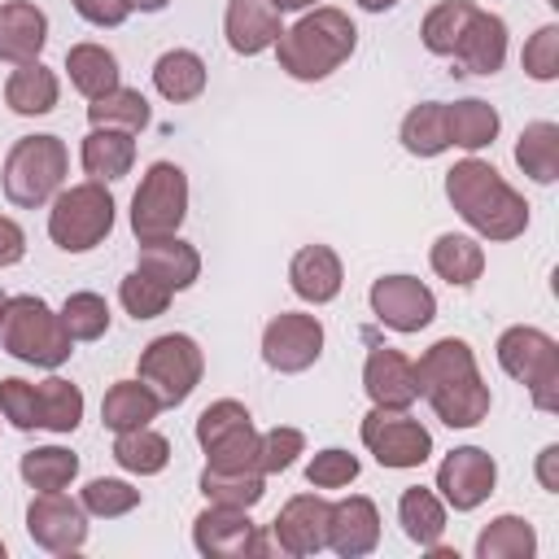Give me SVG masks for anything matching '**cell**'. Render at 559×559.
<instances>
[{"mask_svg": "<svg viewBox=\"0 0 559 559\" xmlns=\"http://www.w3.org/2000/svg\"><path fill=\"white\" fill-rule=\"evenodd\" d=\"M70 4L92 26H122L131 17V0H70Z\"/></svg>", "mask_w": 559, "mask_h": 559, "instance_id": "681fc988", "label": "cell"}, {"mask_svg": "<svg viewBox=\"0 0 559 559\" xmlns=\"http://www.w3.org/2000/svg\"><path fill=\"white\" fill-rule=\"evenodd\" d=\"M79 502H83V511L96 515V520H118V515H127V511L140 507V489L127 485V480H118V476H96V480L83 485Z\"/></svg>", "mask_w": 559, "mask_h": 559, "instance_id": "7bdbcfd3", "label": "cell"}, {"mask_svg": "<svg viewBox=\"0 0 559 559\" xmlns=\"http://www.w3.org/2000/svg\"><path fill=\"white\" fill-rule=\"evenodd\" d=\"M4 301H9V297H4V293H0V314H4Z\"/></svg>", "mask_w": 559, "mask_h": 559, "instance_id": "9f6ffc18", "label": "cell"}, {"mask_svg": "<svg viewBox=\"0 0 559 559\" xmlns=\"http://www.w3.org/2000/svg\"><path fill=\"white\" fill-rule=\"evenodd\" d=\"M157 411H162V402H157V393H153L140 376H135V380H118V384H109L105 397H100V419H105L109 432L144 428L148 419H157Z\"/></svg>", "mask_w": 559, "mask_h": 559, "instance_id": "4316f807", "label": "cell"}, {"mask_svg": "<svg viewBox=\"0 0 559 559\" xmlns=\"http://www.w3.org/2000/svg\"><path fill=\"white\" fill-rule=\"evenodd\" d=\"M114 231V197L105 183L83 179L74 188H61L48 210V236L66 253H87Z\"/></svg>", "mask_w": 559, "mask_h": 559, "instance_id": "52a82bcc", "label": "cell"}, {"mask_svg": "<svg viewBox=\"0 0 559 559\" xmlns=\"http://www.w3.org/2000/svg\"><path fill=\"white\" fill-rule=\"evenodd\" d=\"M26 258V231L0 214V266H17Z\"/></svg>", "mask_w": 559, "mask_h": 559, "instance_id": "f907efd6", "label": "cell"}, {"mask_svg": "<svg viewBox=\"0 0 559 559\" xmlns=\"http://www.w3.org/2000/svg\"><path fill=\"white\" fill-rule=\"evenodd\" d=\"M397 140L411 157H441L450 148V131H445V100H419L415 109H406Z\"/></svg>", "mask_w": 559, "mask_h": 559, "instance_id": "f546056e", "label": "cell"}, {"mask_svg": "<svg viewBox=\"0 0 559 559\" xmlns=\"http://www.w3.org/2000/svg\"><path fill=\"white\" fill-rule=\"evenodd\" d=\"M17 472H22V480H26L35 493L66 489V485L79 476V454H70L66 445H35V450L22 454Z\"/></svg>", "mask_w": 559, "mask_h": 559, "instance_id": "f35d334b", "label": "cell"}, {"mask_svg": "<svg viewBox=\"0 0 559 559\" xmlns=\"http://www.w3.org/2000/svg\"><path fill=\"white\" fill-rule=\"evenodd\" d=\"M450 57L467 74H498L502 61H507V22L498 13L472 9V17H467V26H463V35H459Z\"/></svg>", "mask_w": 559, "mask_h": 559, "instance_id": "44dd1931", "label": "cell"}, {"mask_svg": "<svg viewBox=\"0 0 559 559\" xmlns=\"http://www.w3.org/2000/svg\"><path fill=\"white\" fill-rule=\"evenodd\" d=\"M26 533L48 555H74L87 542V511L79 498H66L61 489L35 493L26 507Z\"/></svg>", "mask_w": 559, "mask_h": 559, "instance_id": "4fadbf2b", "label": "cell"}, {"mask_svg": "<svg viewBox=\"0 0 559 559\" xmlns=\"http://www.w3.org/2000/svg\"><path fill=\"white\" fill-rule=\"evenodd\" d=\"M258 428L245 402L236 397H218L197 415V445L205 450V467H223V472H262L258 467Z\"/></svg>", "mask_w": 559, "mask_h": 559, "instance_id": "ba28073f", "label": "cell"}, {"mask_svg": "<svg viewBox=\"0 0 559 559\" xmlns=\"http://www.w3.org/2000/svg\"><path fill=\"white\" fill-rule=\"evenodd\" d=\"M428 262H432V271H437L445 284L472 288V284L480 280V271H485V249H480V240H472V236L445 231V236L432 240Z\"/></svg>", "mask_w": 559, "mask_h": 559, "instance_id": "83f0119b", "label": "cell"}, {"mask_svg": "<svg viewBox=\"0 0 559 559\" xmlns=\"http://www.w3.org/2000/svg\"><path fill=\"white\" fill-rule=\"evenodd\" d=\"M498 367L520 380L537 411H559V341L542 328L515 323L498 336Z\"/></svg>", "mask_w": 559, "mask_h": 559, "instance_id": "8992f818", "label": "cell"}, {"mask_svg": "<svg viewBox=\"0 0 559 559\" xmlns=\"http://www.w3.org/2000/svg\"><path fill=\"white\" fill-rule=\"evenodd\" d=\"M498 485V463L489 450L480 445H459L441 459L437 467V489H441V502L454 507V511H476Z\"/></svg>", "mask_w": 559, "mask_h": 559, "instance_id": "9a60e30c", "label": "cell"}, {"mask_svg": "<svg viewBox=\"0 0 559 559\" xmlns=\"http://www.w3.org/2000/svg\"><path fill=\"white\" fill-rule=\"evenodd\" d=\"M0 559H4V542H0Z\"/></svg>", "mask_w": 559, "mask_h": 559, "instance_id": "6f0895ef", "label": "cell"}, {"mask_svg": "<svg viewBox=\"0 0 559 559\" xmlns=\"http://www.w3.org/2000/svg\"><path fill=\"white\" fill-rule=\"evenodd\" d=\"M354 44H358V26L349 22V13L332 9V4H319L306 17H297L288 31H280L275 57H280V70L288 79L319 83L354 57Z\"/></svg>", "mask_w": 559, "mask_h": 559, "instance_id": "3957f363", "label": "cell"}, {"mask_svg": "<svg viewBox=\"0 0 559 559\" xmlns=\"http://www.w3.org/2000/svg\"><path fill=\"white\" fill-rule=\"evenodd\" d=\"M380 546V511L371 498L349 493L341 502H332L328 511V550H336L341 559H362Z\"/></svg>", "mask_w": 559, "mask_h": 559, "instance_id": "d6986e66", "label": "cell"}, {"mask_svg": "<svg viewBox=\"0 0 559 559\" xmlns=\"http://www.w3.org/2000/svg\"><path fill=\"white\" fill-rule=\"evenodd\" d=\"M271 4H275L280 13H297V9H310L314 0H271Z\"/></svg>", "mask_w": 559, "mask_h": 559, "instance_id": "11a10c76", "label": "cell"}, {"mask_svg": "<svg viewBox=\"0 0 559 559\" xmlns=\"http://www.w3.org/2000/svg\"><path fill=\"white\" fill-rule=\"evenodd\" d=\"M153 87H157L166 100H175V105L197 100V96L205 92V61H201L192 48H170V52H162L157 66H153Z\"/></svg>", "mask_w": 559, "mask_h": 559, "instance_id": "4dcf8cb0", "label": "cell"}, {"mask_svg": "<svg viewBox=\"0 0 559 559\" xmlns=\"http://www.w3.org/2000/svg\"><path fill=\"white\" fill-rule=\"evenodd\" d=\"M288 284H293V293L301 301L328 306L341 293V284H345V271H341L336 249L332 245H306V249H297L293 262H288Z\"/></svg>", "mask_w": 559, "mask_h": 559, "instance_id": "7402d4cb", "label": "cell"}, {"mask_svg": "<svg viewBox=\"0 0 559 559\" xmlns=\"http://www.w3.org/2000/svg\"><path fill=\"white\" fill-rule=\"evenodd\" d=\"M323 354V323L301 310H284L262 328V362L280 376H297L314 367Z\"/></svg>", "mask_w": 559, "mask_h": 559, "instance_id": "7c38bea8", "label": "cell"}, {"mask_svg": "<svg viewBox=\"0 0 559 559\" xmlns=\"http://www.w3.org/2000/svg\"><path fill=\"white\" fill-rule=\"evenodd\" d=\"M362 389L371 397V406H389V411H411L419 402V376L415 362L402 349L376 345L362 362Z\"/></svg>", "mask_w": 559, "mask_h": 559, "instance_id": "ac0fdd59", "label": "cell"}, {"mask_svg": "<svg viewBox=\"0 0 559 559\" xmlns=\"http://www.w3.org/2000/svg\"><path fill=\"white\" fill-rule=\"evenodd\" d=\"M445 197L485 240H515L528 227V201L480 157H463L445 170Z\"/></svg>", "mask_w": 559, "mask_h": 559, "instance_id": "7a4b0ae2", "label": "cell"}, {"mask_svg": "<svg viewBox=\"0 0 559 559\" xmlns=\"http://www.w3.org/2000/svg\"><path fill=\"white\" fill-rule=\"evenodd\" d=\"M537 533L524 515H498L476 537V559H533Z\"/></svg>", "mask_w": 559, "mask_h": 559, "instance_id": "e575fe53", "label": "cell"}, {"mask_svg": "<svg viewBox=\"0 0 559 559\" xmlns=\"http://www.w3.org/2000/svg\"><path fill=\"white\" fill-rule=\"evenodd\" d=\"M201 371H205V354L188 332L153 336L140 349V380L157 393L162 406H183L201 384Z\"/></svg>", "mask_w": 559, "mask_h": 559, "instance_id": "9c48e42d", "label": "cell"}, {"mask_svg": "<svg viewBox=\"0 0 559 559\" xmlns=\"http://www.w3.org/2000/svg\"><path fill=\"white\" fill-rule=\"evenodd\" d=\"M140 271L153 275L157 284H166L170 293H183L197 284L201 275V253L179 240V236H157V240H140Z\"/></svg>", "mask_w": 559, "mask_h": 559, "instance_id": "cb8c5ba5", "label": "cell"}, {"mask_svg": "<svg viewBox=\"0 0 559 559\" xmlns=\"http://www.w3.org/2000/svg\"><path fill=\"white\" fill-rule=\"evenodd\" d=\"M498 127H502L498 109H493L489 100H480V96H467V100L445 105V131H450V144H459V148H467V153L493 144Z\"/></svg>", "mask_w": 559, "mask_h": 559, "instance_id": "1f68e13d", "label": "cell"}, {"mask_svg": "<svg viewBox=\"0 0 559 559\" xmlns=\"http://www.w3.org/2000/svg\"><path fill=\"white\" fill-rule=\"evenodd\" d=\"M358 467H362V463H358L349 450L328 445V450H319V454L310 459L306 480H310L314 489H345L349 480H358Z\"/></svg>", "mask_w": 559, "mask_h": 559, "instance_id": "7dc6e473", "label": "cell"}, {"mask_svg": "<svg viewBox=\"0 0 559 559\" xmlns=\"http://www.w3.org/2000/svg\"><path fill=\"white\" fill-rule=\"evenodd\" d=\"M66 70H70L74 92H83L87 100H96L109 87H118V57L105 44H70Z\"/></svg>", "mask_w": 559, "mask_h": 559, "instance_id": "d6a6232c", "label": "cell"}, {"mask_svg": "<svg viewBox=\"0 0 559 559\" xmlns=\"http://www.w3.org/2000/svg\"><path fill=\"white\" fill-rule=\"evenodd\" d=\"M358 9H367V13H384V9H393L397 0H354Z\"/></svg>", "mask_w": 559, "mask_h": 559, "instance_id": "db71d44e", "label": "cell"}, {"mask_svg": "<svg viewBox=\"0 0 559 559\" xmlns=\"http://www.w3.org/2000/svg\"><path fill=\"white\" fill-rule=\"evenodd\" d=\"M57 96H61V83H57V74L44 61H22L4 79V105L13 114H22V118L52 114L57 109Z\"/></svg>", "mask_w": 559, "mask_h": 559, "instance_id": "484cf974", "label": "cell"}, {"mask_svg": "<svg viewBox=\"0 0 559 559\" xmlns=\"http://www.w3.org/2000/svg\"><path fill=\"white\" fill-rule=\"evenodd\" d=\"M280 9L271 0H227V13H223V35H227V48L240 52V57H258L266 48H275L280 39Z\"/></svg>", "mask_w": 559, "mask_h": 559, "instance_id": "ffe728a7", "label": "cell"}, {"mask_svg": "<svg viewBox=\"0 0 559 559\" xmlns=\"http://www.w3.org/2000/svg\"><path fill=\"white\" fill-rule=\"evenodd\" d=\"M367 301H371V314L393 332H419L437 319V297L415 275H380Z\"/></svg>", "mask_w": 559, "mask_h": 559, "instance_id": "2e32d148", "label": "cell"}, {"mask_svg": "<svg viewBox=\"0 0 559 559\" xmlns=\"http://www.w3.org/2000/svg\"><path fill=\"white\" fill-rule=\"evenodd\" d=\"M520 61H524V74L537 79V83L559 79V26H555V22L537 26L533 39L524 44V57H520Z\"/></svg>", "mask_w": 559, "mask_h": 559, "instance_id": "c3c4849f", "label": "cell"}, {"mask_svg": "<svg viewBox=\"0 0 559 559\" xmlns=\"http://www.w3.org/2000/svg\"><path fill=\"white\" fill-rule=\"evenodd\" d=\"M328 511L332 502L319 498V493H297L280 507V515L271 520V537L284 555L293 559H306V555H319L328 546Z\"/></svg>", "mask_w": 559, "mask_h": 559, "instance_id": "e0dca14e", "label": "cell"}, {"mask_svg": "<svg viewBox=\"0 0 559 559\" xmlns=\"http://www.w3.org/2000/svg\"><path fill=\"white\" fill-rule=\"evenodd\" d=\"M472 9H476L472 0H441V4H432L424 13V22H419L424 48L432 57H450L454 44H459V35H463V26H467V17H472Z\"/></svg>", "mask_w": 559, "mask_h": 559, "instance_id": "60d3db41", "label": "cell"}, {"mask_svg": "<svg viewBox=\"0 0 559 559\" xmlns=\"http://www.w3.org/2000/svg\"><path fill=\"white\" fill-rule=\"evenodd\" d=\"M192 546L205 559H240V555H266L271 550V542L258 533V524L249 520V511L218 507V502H210L192 520Z\"/></svg>", "mask_w": 559, "mask_h": 559, "instance_id": "5bb4252c", "label": "cell"}, {"mask_svg": "<svg viewBox=\"0 0 559 559\" xmlns=\"http://www.w3.org/2000/svg\"><path fill=\"white\" fill-rule=\"evenodd\" d=\"M79 162H83V170H87L96 183H114V179L131 175V166H135V140H131V131L92 127V131L83 135Z\"/></svg>", "mask_w": 559, "mask_h": 559, "instance_id": "d4e9b609", "label": "cell"}, {"mask_svg": "<svg viewBox=\"0 0 559 559\" xmlns=\"http://www.w3.org/2000/svg\"><path fill=\"white\" fill-rule=\"evenodd\" d=\"M114 459H118L122 472L157 476L170 463V441L144 424V428H131V432H118L114 437Z\"/></svg>", "mask_w": 559, "mask_h": 559, "instance_id": "74e56055", "label": "cell"}, {"mask_svg": "<svg viewBox=\"0 0 559 559\" xmlns=\"http://www.w3.org/2000/svg\"><path fill=\"white\" fill-rule=\"evenodd\" d=\"M148 100L135 92V87H109L105 96H96L92 105H87V122L92 127H114V131H144L148 127Z\"/></svg>", "mask_w": 559, "mask_h": 559, "instance_id": "8d00e7d4", "label": "cell"}, {"mask_svg": "<svg viewBox=\"0 0 559 559\" xmlns=\"http://www.w3.org/2000/svg\"><path fill=\"white\" fill-rule=\"evenodd\" d=\"M415 376H419V397H428L432 415L445 428H476L489 415V384L480 380V367L467 341L459 336L432 341L419 354Z\"/></svg>", "mask_w": 559, "mask_h": 559, "instance_id": "6da1fadb", "label": "cell"}, {"mask_svg": "<svg viewBox=\"0 0 559 559\" xmlns=\"http://www.w3.org/2000/svg\"><path fill=\"white\" fill-rule=\"evenodd\" d=\"M358 437L376 454L380 467H397V472L419 467L432 454V432L406 411H389V406H371L358 424Z\"/></svg>", "mask_w": 559, "mask_h": 559, "instance_id": "8fae6325", "label": "cell"}, {"mask_svg": "<svg viewBox=\"0 0 559 559\" xmlns=\"http://www.w3.org/2000/svg\"><path fill=\"white\" fill-rule=\"evenodd\" d=\"M537 480L546 493H559V445H546L537 454Z\"/></svg>", "mask_w": 559, "mask_h": 559, "instance_id": "816d5d0a", "label": "cell"}, {"mask_svg": "<svg viewBox=\"0 0 559 559\" xmlns=\"http://www.w3.org/2000/svg\"><path fill=\"white\" fill-rule=\"evenodd\" d=\"M57 314H61L70 341H100L109 332V301L100 293H70Z\"/></svg>", "mask_w": 559, "mask_h": 559, "instance_id": "b9f144b4", "label": "cell"}, {"mask_svg": "<svg viewBox=\"0 0 559 559\" xmlns=\"http://www.w3.org/2000/svg\"><path fill=\"white\" fill-rule=\"evenodd\" d=\"M515 166L533 183H555L559 179V127L555 122H528L515 140Z\"/></svg>", "mask_w": 559, "mask_h": 559, "instance_id": "836d02e7", "label": "cell"}, {"mask_svg": "<svg viewBox=\"0 0 559 559\" xmlns=\"http://www.w3.org/2000/svg\"><path fill=\"white\" fill-rule=\"evenodd\" d=\"M306 450V437H301V428H288V424H280V428H266L262 437H258V467H262V476H275V472H288L293 463H297V454Z\"/></svg>", "mask_w": 559, "mask_h": 559, "instance_id": "f6af8a7d", "label": "cell"}, {"mask_svg": "<svg viewBox=\"0 0 559 559\" xmlns=\"http://www.w3.org/2000/svg\"><path fill=\"white\" fill-rule=\"evenodd\" d=\"M170 0H131V9H140V13H162Z\"/></svg>", "mask_w": 559, "mask_h": 559, "instance_id": "f5cc1de1", "label": "cell"}, {"mask_svg": "<svg viewBox=\"0 0 559 559\" xmlns=\"http://www.w3.org/2000/svg\"><path fill=\"white\" fill-rule=\"evenodd\" d=\"M0 415H4L17 432H35V428H39V397H35V384H26L22 376H4V380H0Z\"/></svg>", "mask_w": 559, "mask_h": 559, "instance_id": "bcb514c9", "label": "cell"}, {"mask_svg": "<svg viewBox=\"0 0 559 559\" xmlns=\"http://www.w3.org/2000/svg\"><path fill=\"white\" fill-rule=\"evenodd\" d=\"M397 524H402V533L419 550H428L432 542H441V533H445V502H441V493L437 489H424V485L402 489V498H397Z\"/></svg>", "mask_w": 559, "mask_h": 559, "instance_id": "f1b7e54d", "label": "cell"}, {"mask_svg": "<svg viewBox=\"0 0 559 559\" xmlns=\"http://www.w3.org/2000/svg\"><path fill=\"white\" fill-rule=\"evenodd\" d=\"M201 493H205V502L249 511V507L262 502L266 476H262V472H223V467H205V472H201Z\"/></svg>", "mask_w": 559, "mask_h": 559, "instance_id": "ab89813d", "label": "cell"}, {"mask_svg": "<svg viewBox=\"0 0 559 559\" xmlns=\"http://www.w3.org/2000/svg\"><path fill=\"white\" fill-rule=\"evenodd\" d=\"M0 349L13 354L17 362L57 371L74 354V341H70L61 314L44 297L17 293L4 301V314H0Z\"/></svg>", "mask_w": 559, "mask_h": 559, "instance_id": "277c9868", "label": "cell"}, {"mask_svg": "<svg viewBox=\"0 0 559 559\" xmlns=\"http://www.w3.org/2000/svg\"><path fill=\"white\" fill-rule=\"evenodd\" d=\"M44 44H48V17L39 4H31V0L0 4V61H9V66L39 61Z\"/></svg>", "mask_w": 559, "mask_h": 559, "instance_id": "603a6c76", "label": "cell"}, {"mask_svg": "<svg viewBox=\"0 0 559 559\" xmlns=\"http://www.w3.org/2000/svg\"><path fill=\"white\" fill-rule=\"evenodd\" d=\"M66 170H70L66 140H57V135H22L4 153L0 183H4V197L17 210H39L66 188Z\"/></svg>", "mask_w": 559, "mask_h": 559, "instance_id": "5b68a950", "label": "cell"}, {"mask_svg": "<svg viewBox=\"0 0 559 559\" xmlns=\"http://www.w3.org/2000/svg\"><path fill=\"white\" fill-rule=\"evenodd\" d=\"M188 218V175L175 162H153L131 197V231L135 240L179 236V223Z\"/></svg>", "mask_w": 559, "mask_h": 559, "instance_id": "30bf717a", "label": "cell"}, {"mask_svg": "<svg viewBox=\"0 0 559 559\" xmlns=\"http://www.w3.org/2000/svg\"><path fill=\"white\" fill-rule=\"evenodd\" d=\"M35 397H39V428H48L57 437H66V432L79 428V419H83V393H79V384H70L66 376H48V380L35 384Z\"/></svg>", "mask_w": 559, "mask_h": 559, "instance_id": "d590c367", "label": "cell"}, {"mask_svg": "<svg viewBox=\"0 0 559 559\" xmlns=\"http://www.w3.org/2000/svg\"><path fill=\"white\" fill-rule=\"evenodd\" d=\"M170 288L166 284H157L153 275H144L140 266L131 271V275H122V284H118V301H122V310L140 323V319H157V314H166V306H170Z\"/></svg>", "mask_w": 559, "mask_h": 559, "instance_id": "ee69618b", "label": "cell"}]
</instances>
